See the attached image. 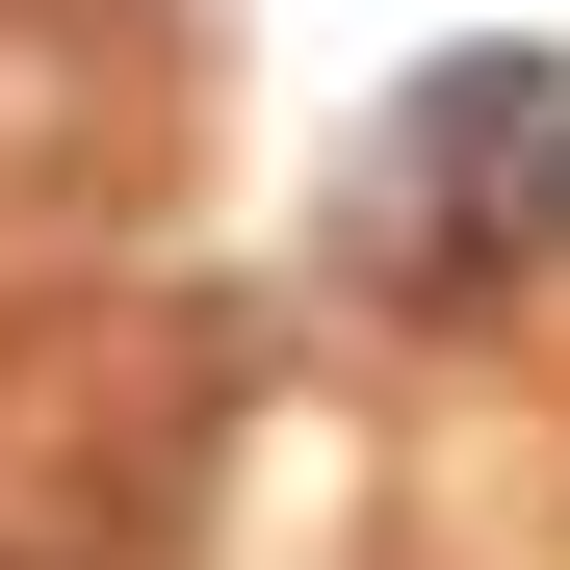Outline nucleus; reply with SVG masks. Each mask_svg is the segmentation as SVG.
I'll list each match as a JSON object with an SVG mask.
<instances>
[{
	"instance_id": "1",
	"label": "nucleus",
	"mask_w": 570,
	"mask_h": 570,
	"mask_svg": "<svg viewBox=\"0 0 570 570\" xmlns=\"http://www.w3.org/2000/svg\"><path fill=\"white\" fill-rule=\"evenodd\" d=\"M363 234H390V285H544L570 259V52H441L390 105Z\"/></svg>"
}]
</instances>
